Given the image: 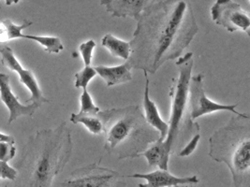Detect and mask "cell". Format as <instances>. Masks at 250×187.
Returning a JSON list of instances; mask_svg holds the SVG:
<instances>
[{
    "label": "cell",
    "mask_w": 250,
    "mask_h": 187,
    "mask_svg": "<svg viewBox=\"0 0 250 187\" xmlns=\"http://www.w3.org/2000/svg\"><path fill=\"white\" fill-rule=\"evenodd\" d=\"M198 32L188 1L151 0L137 21L126 63L131 69L155 74L167 61L179 58Z\"/></svg>",
    "instance_id": "cell-1"
},
{
    "label": "cell",
    "mask_w": 250,
    "mask_h": 187,
    "mask_svg": "<svg viewBox=\"0 0 250 187\" xmlns=\"http://www.w3.org/2000/svg\"><path fill=\"white\" fill-rule=\"evenodd\" d=\"M73 150L71 131L66 122L56 129L39 130L23 146L15 166L14 187H53L68 163Z\"/></svg>",
    "instance_id": "cell-2"
},
{
    "label": "cell",
    "mask_w": 250,
    "mask_h": 187,
    "mask_svg": "<svg viewBox=\"0 0 250 187\" xmlns=\"http://www.w3.org/2000/svg\"><path fill=\"white\" fill-rule=\"evenodd\" d=\"M104 149L118 160L136 158L160 139L159 132L150 127L139 105L101 111Z\"/></svg>",
    "instance_id": "cell-3"
},
{
    "label": "cell",
    "mask_w": 250,
    "mask_h": 187,
    "mask_svg": "<svg viewBox=\"0 0 250 187\" xmlns=\"http://www.w3.org/2000/svg\"><path fill=\"white\" fill-rule=\"evenodd\" d=\"M209 156L226 164L234 187H250V116L234 115L209 139Z\"/></svg>",
    "instance_id": "cell-4"
},
{
    "label": "cell",
    "mask_w": 250,
    "mask_h": 187,
    "mask_svg": "<svg viewBox=\"0 0 250 187\" xmlns=\"http://www.w3.org/2000/svg\"><path fill=\"white\" fill-rule=\"evenodd\" d=\"M193 53H187L176 60L177 78L172 79L170 89L171 114L168 121V134L164 144L171 154H176L196 134L200 133V126L192 121L188 105V88L193 69Z\"/></svg>",
    "instance_id": "cell-5"
},
{
    "label": "cell",
    "mask_w": 250,
    "mask_h": 187,
    "mask_svg": "<svg viewBox=\"0 0 250 187\" xmlns=\"http://www.w3.org/2000/svg\"><path fill=\"white\" fill-rule=\"evenodd\" d=\"M62 187H130L125 176L114 169L102 167L99 162L89 164L72 171Z\"/></svg>",
    "instance_id": "cell-6"
},
{
    "label": "cell",
    "mask_w": 250,
    "mask_h": 187,
    "mask_svg": "<svg viewBox=\"0 0 250 187\" xmlns=\"http://www.w3.org/2000/svg\"><path fill=\"white\" fill-rule=\"evenodd\" d=\"M205 73H199L195 76H191L188 88V105L190 117L192 121L199 117L210 114L216 112H230L234 115H241L242 113L237 112L235 109L238 103L233 105H223L216 103L207 97L205 94Z\"/></svg>",
    "instance_id": "cell-7"
},
{
    "label": "cell",
    "mask_w": 250,
    "mask_h": 187,
    "mask_svg": "<svg viewBox=\"0 0 250 187\" xmlns=\"http://www.w3.org/2000/svg\"><path fill=\"white\" fill-rule=\"evenodd\" d=\"M211 16L215 23L229 33L243 31L250 37L249 12L232 0H216L211 8Z\"/></svg>",
    "instance_id": "cell-8"
},
{
    "label": "cell",
    "mask_w": 250,
    "mask_h": 187,
    "mask_svg": "<svg viewBox=\"0 0 250 187\" xmlns=\"http://www.w3.org/2000/svg\"><path fill=\"white\" fill-rule=\"evenodd\" d=\"M0 55L2 65L5 68L17 73L21 83H23L31 94L30 98L26 100L27 102L31 101V103H34L39 108L44 103L50 102V100L43 95L38 80L35 77L34 73L31 70H26L23 68L22 64L15 56L11 47H4L2 50H0Z\"/></svg>",
    "instance_id": "cell-9"
},
{
    "label": "cell",
    "mask_w": 250,
    "mask_h": 187,
    "mask_svg": "<svg viewBox=\"0 0 250 187\" xmlns=\"http://www.w3.org/2000/svg\"><path fill=\"white\" fill-rule=\"evenodd\" d=\"M0 99L7 107L10 112L8 124L12 125L19 117H32L39 107L31 103L23 105L19 100L15 94L12 92L10 84V76L5 73H0Z\"/></svg>",
    "instance_id": "cell-10"
},
{
    "label": "cell",
    "mask_w": 250,
    "mask_h": 187,
    "mask_svg": "<svg viewBox=\"0 0 250 187\" xmlns=\"http://www.w3.org/2000/svg\"><path fill=\"white\" fill-rule=\"evenodd\" d=\"M132 178L144 179L146 184H140L139 187H175L186 185H197L200 180L198 176H188V177H177L172 175L168 170L158 169L151 173H135L131 176Z\"/></svg>",
    "instance_id": "cell-11"
},
{
    "label": "cell",
    "mask_w": 250,
    "mask_h": 187,
    "mask_svg": "<svg viewBox=\"0 0 250 187\" xmlns=\"http://www.w3.org/2000/svg\"><path fill=\"white\" fill-rule=\"evenodd\" d=\"M149 0H102L101 5L115 18L131 17L138 21Z\"/></svg>",
    "instance_id": "cell-12"
},
{
    "label": "cell",
    "mask_w": 250,
    "mask_h": 187,
    "mask_svg": "<svg viewBox=\"0 0 250 187\" xmlns=\"http://www.w3.org/2000/svg\"><path fill=\"white\" fill-rule=\"evenodd\" d=\"M146 77V89H145V94H144V111H145V118L147 122L148 125L152 128L156 129L160 135L159 140H164L167 134L169 126L166 122H164L159 112V109L155 104L154 101L151 100L149 95V78L147 73L144 72Z\"/></svg>",
    "instance_id": "cell-13"
},
{
    "label": "cell",
    "mask_w": 250,
    "mask_h": 187,
    "mask_svg": "<svg viewBox=\"0 0 250 187\" xmlns=\"http://www.w3.org/2000/svg\"><path fill=\"white\" fill-rule=\"evenodd\" d=\"M94 70L101 76L107 87L123 84L132 80L131 67L126 62L115 67L97 66L94 67Z\"/></svg>",
    "instance_id": "cell-14"
},
{
    "label": "cell",
    "mask_w": 250,
    "mask_h": 187,
    "mask_svg": "<svg viewBox=\"0 0 250 187\" xmlns=\"http://www.w3.org/2000/svg\"><path fill=\"white\" fill-rule=\"evenodd\" d=\"M171 153L166 148L164 141L159 140L151 144L141 156L146 157L148 166L151 168H159L162 170H168L169 159Z\"/></svg>",
    "instance_id": "cell-15"
},
{
    "label": "cell",
    "mask_w": 250,
    "mask_h": 187,
    "mask_svg": "<svg viewBox=\"0 0 250 187\" xmlns=\"http://www.w3.org/2000/svg\"><path fill=\"white\" fill-rule=\"evenodd\" d=\"M33 23L27 19L23 20L21 24L13 23L11 19L0 21V50L8 46L7 43L18 38H23V31Z\"/></svg>",
    "instance_id": "cell-16"
},
{
    "label": "cell",
    "mask_w": 250,
    "mask_h": 187,
    "mask_svg": "<svg viewBox=\"0 0 250 187\" xmlns=\"http://www.w3.org/2000/svg\"><path fill=\"white\" fill-rule=\"evenodd\" d=\"M102 45L106 48L115 57L127 59L130 56L129 42L122 40L112 34H106L102 39Z\"/></svg>",
    "instance_id": "cell-17"
},
{
    "label": "cell",
    "mask_w": 250,
    "mask_h": 187,
    "mask_svg": "<svg viewBox=\"0 0 250 187\" xmlns=\"http://www.w3.org/2000/svg\"><path fill=\"white\" fill-rule=\"evenodd\" d=\"M23 38L39 43L48 54H59L64 50V45L61 39L57 37L23 34Z\"/></svg>",
    "instance_id": "cell-18"
},
{
    "label": "cell",
    "mask_w": 250,
    "mask_h": 187,
    "mask_svg": "<svg viewBox=\"0 0 250 187\" xmlns=\"http://www.w3.org/2000/svg\"><path fill=\"white\" fill-rule=\"evenodd\" d=\"M69 120L74 125H83L88 129V131L94 135H99L103 133V123L98 115L71 113Z\"/></svg>",
    "instance_id": "cell-19"
},
{
    "label": "cell",
    "mask_w": 250,
    "mask_h": 187,
    "mask_svg": "<svg viewBox=\"0 0 250 187\" xmlns=\"http://www.w3.org/2000/svg\"><path fill=\"white\" fill-rule=\"evenodd\" d=\"M81 109L78 113L80 114H88V115H98V113L102 111L93 101L91 94L87 91V89H83V93L80 96Z\"/></svg>",
    "instance_id": "cell-20"
},
{
    "label": "cell",
    "mask_w": 250,
    "mask_h": 187,
    "mask_svg": "<svg viewBox=\"0 0 250 187\" xmlns=\"http://www.w3.org/2000/svg\"><path fill=\"white\" fill-rule=\"evenodd\" d=\"M96 75H97V72L94 70L93 67L91 66L84 67L83 70L75 74L74 86L78 89L79 88L86 89L87 85L93 80V78L96 77Z\"/></svg>",
    "instance_id": "cell-21"
},
{
    "label": "cell",
    "mask_w": 250,
    "mask_h": 187,
    "mask_svg": "<svg viewBox=\"0 0 250 187\" xmlns=\"http://www.w3.org/2000/svg\"><path fill=\"white\" fill-rule=\"evenodd\" d=\"M95 47H96V42L93 39H89L80 44L79 52L83 61L84 63V67L91 66L93 52Z\"/></svg>",
    "instance_id": "cell-22"
},
{
    "label": "cell",
    "mask_w": 250,
    "mask_h": 187,
    "mask_svg": "<svg viewBox=\"0 0 250 187\" xmlns=\"http://www.w3.org/2000/svg\"><path fill=\"white\" fill-rule=\"evenodd\" d=\"M16 153V147L10 143H0V161L9 162L12 160Z\"/></svg>",
    "instance_id": "cell-23"
},
{
    "label": "cell",
    "mask_w": 250,
    "mask_h": 187,
    "mask_svg": "<svg viewBox=\"0 0 250 187\" xmlns=\"http://www.w3.org/2000/svg\"><path fill=\"white\" fill-rule=\"evenodd\" d=\"M200 139H201L200 133H199V134H196V135L193 136V137L189 140V141L183 147L182 149L176 153V155L179 156V157H186V156L190 155V154L196 150V148H197V146H198V143H199V141H200Z\"/></svg>",
    "instance_id": "cell-24"
},
{
    "label": "cell",
    "mask_w": 250,
    "mask_h": 187,
    "mask_svg": "<svg viewBox=\"0 0 250 187\" xmlns=\"http://www.w3.org/2000/svg\"><path fill=\"white\" fill-rule=\"evenodd\" d=\"M0 176L1 179H8L14 182L17 177V171L7 162L0 161Z\"/></svg>",
    "instance_id": "cell-25"
},
{
    "label": "cell",
    "mask_w": 250,
    "mask_h": 187,
    "mask_svg": "<svg viewBox=\"0 0 250 187\" xmlns=\"http://www.w3.org/2000/svg\"><path fill=\"white\" fill-rule=\"evenodd\" d=\"M0 143H10V144L15 145V139L11 135L0 133Z\"/></svg>",
    "instance_id": "cell-26"
},
{
    "label": "cell",
    "mask_w": 250,
    "mask_h": 187,
    "mask_svg": "<svg viewBox=\"0 0 250 187\" xmlns=\"http://www.w3.org/2000/svg\"><path fill=\"white\" fill-rule=\"evenodd\" d=\"M184 187V186H180V187Z\"/></svg>",
    "instance_id": "cell-27"
},
{
    "label": "cell",
    "mask_w": 250,
    "mask_h": 187,
    "mask_svg": "<svg viewBox=\"0 0 250 187\" xmlns=\"http://www.w3.org/2000/svg\"><path fill=\"white\" fill-rule=\"evenodd\" d=\"M1 180H2V179H1V176H0V181H1Z\"/></svg>",
    "instance_id": "cell-28"
}]
</instances>
